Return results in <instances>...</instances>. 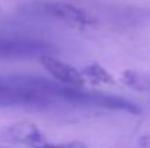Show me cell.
I'll list each match as a JSON object with an SVG mask.
<instances>
[{
  "mask_svg": "<svg viewBox=\"0 0 150 148\" xmlns=\"http://www.w3.org/2000/svg\"><path fill=\"white\" fill-rule=\"evenodd\" d=\"M0 107L51 110L57 107H102L139 115L142 107L121 96L70 87L54 79L31 74L0 76Z\"/></svg>",
  "mask_w": 150,
  "mask_h": 148,
  "instance_id": "6da1fadb",
  "label": "cell"
},
{
  "mask_svg": "<svg viewBox=\"0 0 150 148\" xmlns=\"http://www.w3.org/2000/svg\"><path fill=\"white\" fill-rule=\"evenodd\" d=\"M54 52H57V49L44 41L0 36V60H41Z\"/></svg>",
  "mask_w": 150,
  "mask_h": 148,
  "instance_id": "7a4b0ae2",
  "label": "cell"
},
{
  "mask_svg": "<svg viewBox=\"0 0 150 148\" xmlns=\"http://www.w3.org/2000/svg\"><path fill=\"white\" fill-rule=\"evenodd\" d=\"M35 10L51 19L64 22L73 26H88L95 23V19L83 9L63 1H44L35 6Z\"/></svg>",
  "mask_w": 150,
  "mask_h": 148,
  "instance_id": "3957f363",
  "label": "cell"
},
{
  "mask_svg": "<svg viewBox=\"0 0 150 148\" xmlns=\"http://www.w3.org/2000/svg\"><path fill=\"white\" fill-rule=\"evenodd\" d=\"M40 61L45 67L48 74L58 83H61L64 86H70V87H83V84H85L83 76L71 65L63 62L61 60L55 58L54 55L42 57Z\"/></svg>",
  "mask_w": 150,
  "mask_h": 148,
  "instance_id": "277c9868",
  "label": "cell"
},
{
  "mask_svg": "<svg viewBox=\"0 0 150 148\" xmlns=\"http://www.w3.org/2000/svg\"><path fill=\"white\" fill-rule=\"evenodd\" d=\"M35 148H86V145L79 141H71V142H45L35 145Z\"/></svg>",
  "mask_w": 150,
  "mask_h": 148,
  "instance_id": "5b68a950",
  "label": "cell"
},
{
  "mask_svg": "<svg viewBox=\"0 0 150 148\" xmlns=\"http://www.w3.org/2000/svg\"><path fill=\"white\" fill-rule=\"evenodd\" d=\"M0 148H1V147H0Z\"/></svg>",
  "mask_w": 150,
  "mask_h": 148,
  "instance_id": "8992f818",
  "label": "cell"
}]
</instances>
